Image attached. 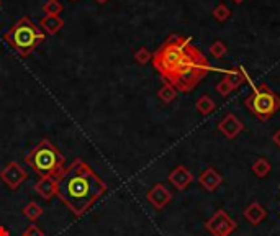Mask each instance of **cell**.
I'll return each instance as SVG.
<instances>
[{
  "instance_id": "cell-30",
  "label": "cell",
  "mask_w": 280,
  "mask_h": 236,
  "mask_svg": "<svg viewBox=\"0 0 280 236\" xmlns=\"http://www.w3.org/2000/svg\"><path fill=\"white\" fill-rule=\"evenodd\" d=\"M0 5H2V0H0Z\"/></svg>"
},
{
  "instance_id": "cell-4",
  "label": "cell",
  "mask_w": 280,
  "mask_h": 236,
  "mask_svg": "<svg viewBox=\"0 0 280 236\" xmlns=\"http://www.w3.org/2000/svg\"><path fill=\"white\" fill-rule=\"evenodd\" d=\"M43 40H45V35L40 32V28L36 27L28 17L20 18V20L5 33V41H7L22 58L30 56L33 53V49H36V46L41 45Z\"/></svg>"
},
{
  "instance_id": "cell-6",
  "label": "cell",
  "mask_w": 280,
  "mask_h": 236,
  "mask_svg": "<svg viewBox=\"0 0 280 236\" xmlns=\"http://www.w3.org/2000/svg\"><path fill=\"white\" fill-rule=\"evenodd\" d=\"M244 105L257 120L265 122L280 110V97L269 89V85L260 84L259 87H254V92L246 98Z\"/></svg>"
},
{
  "instance_id": "cell-22",
  "label": "cell",
  "mask_w": 280,
  "mask_h": 236,
  "mask_svg": "<svg viewBox=\"0 0 280 236\" xmlns=\"http://www.w3.org/2000/svg\"><path fill=\"white\" fill-rule=\"evenodd\" d=\"M43 10H45L46 15H59L62 10V4L59 0H46V4L43 5Z\"/></svg>"
},
{
  "instance_id": "cell-21",
  "label": "cell",
  "mask_w": 280,
  "mask_h": 236,
  "mask_svg": "<svg viewBox=\"0 0 280 236\" xmlns=\"http://www.w3.org/2000/svg\"><path fill=\"white\" fill-rule=\"evenodd\" d=\"M229 17H231V10H229L225 4L216 5L213 9V18L216 22H226Z\"/></svg>"
},
{
  "instance_id": "cell-11",
  "label": "cell",
  "mask_w": 280,
  "mask_h": 236,
  "mask_svg": "<svg viewBox=\"0 0 280 236\" xmlns=\"http://www.w3.org/2000/svg\"><path fill=\"white\" fill-rule=\"evenodd\" d=\"M169 182L177 190H185L192 182H194V174H192V171L187 166L179 164L169 172Z\"/></svg>"
},
{
  "instance_id": "cell-31",
  "label": "cell",
  "mask_w": 280,
  "mask_h": 236,
  "mask_svg": "<svg viewBox=\"0 0 280 236\" xmlns=\"http://www.w3.org/2000/svg\"><path fill=\"white\" fill-rule=\"evenodd\" d=\"M72 2H77V0H72Z\"/></svg>"
},
{
  "instance_id": "cell-5",
  "label": "cell",
  "mask_w": 280,
  "mask_h": 236,
  "mask_svg": "<svg viewBox=\"0 0 280 236\" xmlns=\"http://www.w3.org/2000/svg\"><path fill=\"white\" fill-rule=\"evenodd\" d=\"M190 45H192L190 40L182 38V36H176V35L169 36L164 45L153 54L151 61L156 67V71L166 79L174 71V67L182 61Z\"/></svg>"
},
{
  "instance_id": "cell-20",
  "label": "cell",
  "mask_w": 280,
  "mask_h": 236,
  "mask_svg": "<svg viewBox=\"0 0 280 236\" xmlns=\"http://www.w3.org/2000/svg\"><path fill=\"white\" fill-rule=\"evenodd\" d=\"M23 215L30 220H38L43 215V208L36 202H30L27 207L23 208Z\"/></svg>"
},
{
  "instance_id": "cell-28",
  "label": "cell",
  "mask_w": 280,
  "mask_h": 236,
  "mask_svg": "<svg viewBox=\"0 0 280 236\" xmlns=\"http://www.w3.org/2000/svg\"><path fill=\"white\" fill-rule=\"evenodd\" d=\"M95 2H98V4H105V2H108V0H95Z\"/></svg>"
},
{
  "instance_id": "cell-15",
  "label": "cell",
  "mask_w": 280,
  "mask_h": 236,
  "mask_svg": "<svg viewBox=\"0 0 280 236\" xmlns=\"http://www.w3.org/2000/svg\"><path fill=\"white\" fill-rule=\"evenodd\" d=\"M40 25L46 33L56 35L58 32H61L62 27H64V22H62V18H59V15H46L40 22Z\"/></svg>"
},
{
  "instance_id": "cell-18",
  "label": "cell",
  "mask_w": 280,
  "mask_h": 236,
  "mask_svg": "<svg viewBox=\"0 0 280 236\" xmlns=\"http://www.w3.org/2000/svg\"><path fill=\"white\" fill-rule=\"evenodd\" d=\"M252 174L256 177H259V179H264V177H267L270 174V171H272V164L269 163V161H267L265 158H257L256 161H254L252 163Z\"/></svg>"
},
{
  "instance_id": "cell-29",
  "label": "cell",
  "mask_w": 280,
  "mask_h": 236,
  "mask_svg": "<svg viewBox=\"0 0 280 236\" xmlns=\"http://www.w3.org/2000/svg\"><path fill=\"white\" fill-rule=\"evenodd\" d=\"M234 4H241V2H244V0H233Z\"/></svg>"
},
{
  "instance_id": "cell-14",
  "label": "cell",
  "mask_w": 280,
  "mask_h": 236,
  "mask_svg": "<svg viewBox=\"0 0 280 236\" xmlns=\"http://www.w3.org/2000/svg\"><path fill=\"white\" fill-rule=\"evenodd\" d=\"M35 190L46 202L51 200V197L56 195V177H40V181L35 184Z\"/></svg>"
},
{
  "instance_id": "cell-9",
  "label": "cell",
  "mask_w": 280,
  "mask_h": 236,
  "mask_svg": "<svg viewBox=\"0 0 280 236\" xmlns=\"http://www.w3.org/2000/svg\"><path fill=\"white\" fill-rule=\"evenodd\" d=\"M146 198L156 210H163L166 205L172 200V194H171L169 189H167L164 184H156V185H153V187L148 190Z\"/></svg>"
},
{
  "instance_id": "cell-2",
  "label": "cell",
  "mask_w": 280,
  "mask_h": 236,
  "mask_svg": "<svg viewBox=\"0 0 280 236\" xmlns=\"http://www.w3.org/2000/svg\"><path fill=\"white\" fill-rule=\"evenodd\" d=\"M210 71L211 66L208 63L207 56L198 48L190 45L182 61L166 77V82H169L177 92H190L200 84L202 79L207 77Z\"/></svg>"
},
{
  "instance_id": "cell-16",
  "label": "cell",
  "mask_w": 280,
  "mask_h": 236,
  "mask_svg": "<svg viewBox=\"0 0 280 236\" xmlns=\"http://www.w3.org/2000/svg\"><path fill=\"white\" fill-rule=\"evenodd\" d=\"M246 79H247V76H246V72H244L242 67H236V69L225 72V80L231 85L233 90H236L238 87H241L242 84H244Z\"/></svg>"
},
{
  "instance_id": "cell-24",
  "label": "cell",
  "mask_w": 280,
  "mask_h": 236,
  "mask_svg": "<svg viewBox=\"0 0 280 236\" xmlns=\"http://www.w3.org/2000/svg\"><path fill=\"white\" fill-rule=\"evenodd\" d=\"M151 59H153V54L149 53L146 48H139L138 51L134 53V61H136V63H138V64H141V66L148 64Z\"/></svg>"
},
{
  "instance_id": "cell-27",
  "label": "cell",
  "mask_w": 280,
  "mask_h": 236,
  "mask_svg": "<svg viewBox=\"0 0 280 236\" xmlns=\"http://www.w3.org/2000/svg\"><path fill=\"white\" fill-rule=\"evenodd\" d=\"M272 141H273V145L280 148V130H277V132L272 135Z\"/></svg>"
},
{
  "instance_id": "cell-3",
  "label": "cell",
  "mask_w": 280,
  "mask_h": 236,
  "mask_svg": "<svg viewBox=\"0 0 280 236\" xmlns=\"http://www.w3.org/2000/svg\"><path fill=\"white\" fill-rule=\"evenodd\" d=\"M25 163L40 177H56L64 169L66 159L49 140H41L30 153L25 154Z\"/></svg>"
},
{
  "instance_id": "cell-23",
  "label": "cell",
  "mask_w": 280,
  "mask_h": 236,
  "mask_svg": "<svg viewBox=\"0 0 280 236\" xmlns=\"http://www.w3.org/2000/svg\"><path fill=\"white\" fill-rule=\"evenodd\" d=\"M226 51H228V48H226V45L223 41H220V40H216L213 45L210 46V53H211V56H213V58H216V59H221L223 56L226 54Z\"/></svg>"
},
{
  "instance_id": "cell-12",
  "label": "cell",
  "mask_w": 280,
  "mask_h": 236,
  "mask_svg": "<svg viewBox=\"0 0 280 236\" xmlns=\"http://www.w3.org/2000/svg\"><path fill=\"white\" fill-rule=\"evenodd\" d=\"M198 184H200L207 192H215L220 189V185L223 184V176L218 172V169L208 166L207 169H203L200 172V176H198Z\"/></svg>"
},
{
  "instance_id": "cell-8",
  "label": "cell",
  "mask_w": 280,
  "mask_h": 236,
  "mask_svg": "<svg viewBox=\"0 0 280 236\" xmlns=\"http://www.w3.org/2000/svg\"><path fill=\"white\" fill-rule=\"evenodd\" d=\"M0 177H2V181L7 184L9 189L17 190L28 179V174L18 163H9L7 166L4 167Z\"/></svg>"
},
{
  "instance_id": "cell-1",
  "label": "cell",
  "mask_w": 280,
  "mask_h": 236,
  "mask_svg": "<svg viewBox=\"0 0 280 236\" xmlns=\"http://www.w3.org/2000/svg\"><path fill=\"white\" fill-rule=\"evenodd\" d=\"M105 192L107 184L82 159L72 161L56 176V197L76 216L85 215Z\"/></svg>"
},
{
  "instance_id": "cell-26",
  "label": "cell",
  "mask_w": 280,
  "mask_h": 236,
  "mask_svg": "<svg viewBox=\"0 0 280 236\" xmlns=\"http://www.w3.org/2000/svg\"><path fill=\"white\" fill-rule=\"evenodd\" d=\"M22 236H45V233L41 231V229L36 226V225H30L27 229L23 231Z\"/></svg>"
},
{
  "instance_id": "cell-10",
  "label": "cell",
  "mask_w": 280,
  "mask_h": 236,
  "mask_svg": "<svg viewBox=\"0 0 280 236\" xmlns=\"http://www.w3.org/2000/svg\"><path fill=\"white\" fill-rule=\"evenodd\" d=\"M218 130H220L228 140H234L236 136L244 132V123L239 120L238 115L228 113L220 123H218Z\"/></svg>"
},
{
  "instance_id": "cell-7",
  "label": "cell",
  "mask_w": 280,
  "mask_h": 236,
  "mask_svg": "<svg viewBox=\"0 0 280 236\" xmlns=\"http://www.w3.org/2000/svg\"><path fill=\"white\" fill-rule=\"evenodd\" d=\"M236 228H238V223H236L231 216H229L225 210L220 208L210 216L205 223V229L211 236H231Z\"/></svg>"
},
{
  "instance_id": "cell-25",
  "label": "cell",
  "mask_w": 280,
  "mask_h": 236,
  "mask_svg": "<svg viewBox=\"0 0 280 236\" xmlns=\"http://www.w3.org/2000/svg\"><path fill=\"white\" fill-rule=\"evenodd\" d=\"M215 90L218 92V94L220 95H223V97H228L229 94H231L233 92V89H231V85H229L225 79H221L220 82H218L216 85H215Z\"/></svg>"
},
{
  "instance_id": "cell-19",
  "label": "cell",
  "mask_w": 280,
  "mask_h": 236,
  "mask_svg": "<svg viewBox=\"0 0 280 236\" xmlns=\"http://www.w3.org/2000/svg\"><path fill=\"white\" fill-rule=\"evenodd\" d=\"M158 97H159L164 103H171L172 100H176L177 90L174 89V87H172L169 82H164V85L161 87L159 92H158Z\"/></svg>"
},
{
  "instance_id": "cell-13",
  "label": "cell",
  "mask_w": 280,
  "mask_h": 236,
  "mask_svg": "<svg viewBox=\"0 0 280 236\" xmlns=\"http://www.w3.org/2000/svg\"><path fill=\"white\" fill-rule=\"evenodd\" d=\"M267 216V210L264 208V205H260L259 202H252L249 203L246 210H244V218L251 223L252 226L260 225Z\"/></svg>"
},
{
  "instance_id": "cell-17",
  "label": "cell",
  "mask_w": 280,
  "mask_h": 236,
  "mask_svg": "<svg viewBox=\"0 0 280 236\" xmlns=\"http://www.w3.org/2000/svg\"><path fill=\"white\" fill-rule=\"evenodd\" d=\"M195 108H197V111H198L200 115L207 116V115L213 113V111H215L216 103H215V100H213V98H211L210 95H202V97L195 102Z\"/></svg>"
}]
</instances>
